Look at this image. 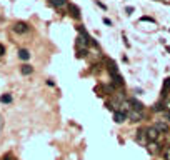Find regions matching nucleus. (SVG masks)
I'll return each mask as SVG.
<instances>
[{
    "mask_svg": "<svg viewBox=\"0 0 170 160\" xmlns=\"http://www.w3.org/2000/svg\"><path fill=\"white\" fill-rule=\"evenodd\" d=\"M107 68H108V74H110V77H112V80L117 85H120V87H122V85H123V78H122V75L118 74V70H117V67H115V64H113L112 60H107Z\"/></svg>",
    "mask_w": 170,
    "mask_h": 160,
    "instance_id": "f257e3e1",
    "label": "nucleus"
},
{
    "mask_svg": "<svg viewBox=\"0 0 170 160\" xmlns=\"http://www.w3.org/2000/svg\"><path fill=\"white\" fill-rule=\"evenodd\" d=\"M145 135H147V139H149L150 142H153V140H157V139H159L160 132H159L155 127H149V129H145Z\"/></svg>",
    "mask_w": 170,
    "mask_h": 160,
    "instance_id": "f03ea898",
    "label": "nucleus"
},
{
    "mask_svg": "<svg viewBox=\"0 0 170 160\" xmlns=\"http://www.w3.org/2000/svg\"><path fill=\"white\" fill-rule=\"evenodd\" d=\"M13 32H15V33H27L28 25L25 23V22H17V23L13 25Z\"/></svg>",
    "mask_w": 170,
    "mask_h": 160,
    "instance_id": "7ed1b4c3",
    "label": "nucleus"
},
{
    "mask_svg": "<svg viewBox=\"0 0 170 160\" xmlns=\"http://www.w3.org/2000/svg\"><path fill=\"white\" fill-rule=\"evenodd\" d=\"M127 117L130 118V122H140L142 118H143L142 112H137V110H130V112L127 113Z\"/></svg>",
    "mask_w": 170,
    "mask_h": 160,
    "instance_id": "20e7f679",
    "label": "nucleus"
},
{
    "mask_svg": "<svg viewBox=\"0 0 170 160\" xmlns=\"http://www.w3.org/2000/svg\"><path fill=\"white\" fill-rule=\"evenodd\" d=\"M149 152H150L152 155H155V153H160V145L157 143V142H149Z\"/></svg>",
    "mask_w": 170,
    "mask_h": 160,
    "instance_id": "39448f33",
    "label": "nucleus"
},
{
    "mask_svg": "<svg viewBox=\"0 0 170 160\" xmlns=\"http://www.w3.org/2000/svg\"><path fill=\"white\" fill-rule=\"evenodd\" d=\"M125 118H127V113L120 112V110H117V112L113 113V120H115L117 123H122V122H125Z\"/></svg>",
    "mask_w": 170,
    "mask_h": 160,
    "instance_id": "423d86ee",
    "label": "nucleus"
},
{
    "mask_svg": "<svg viewBox=\"0 0 170 160\" xmlns=\"http://www.w3.org/2000/svg\"><path fill=\"white\" fill-rule=\"evenodd\" d=\"M153 127H155V129H157L159 132H169V130H170V127H169V125H167L165 122H163V120H160V122H157L155 125H153Z\"/></svg>",
    "mask_w": 170,
    "mask_h": 160,
    "instance_id": "0eeeda50",
    "label": "nucleus"
},
{
    "mask_svg": "<svg viewBox=\"0 0 170 160\" xmlns=\"http://www.w3.org/2000/svg\"><path fill=\"white\" fill-rule=\"evenodd\" d=\"M130 105H133L132 110H137V112H142V110H143V105H142L137 98H130Z\"/></svg>",
    "mask_w": 170,
    "mask_h": 160,
    "instance_id": "6e6552de",
    "label": "nucleus"
},
{
    "mask_svg": "<svg viewBox=\"0 0 170 160\" xmlns=\"http://www.w3.org/2000/svg\"><path fill=\"white\" fill-rule=\"evenodd\" d=\"M68 12H70V15H72V17H75V19H80V10L77 9L74 3H70V5H68Z\"/></svg>",
    "mask_w": 170,
    "mask_h": 160,
    "instance_id": "1a4fd4ad",
    "label": "nucleus"
},
{
    "mask_svg": "<svg viewBox=\"0 0 170 160\" xmlns=\"http://www.w3.org/2000/svg\"><path fill=\"white\" fill-rule=\"evenodd\" d=\"M118 107H120V112H123V113H129L132 110V108H130V102H122Z\"/></svg>",
    "mask_w": 170,
    "mask_h": 160,
    "instance_id": "9d476101",
    "label": "nucleus"
},
{
    "mask_svg": "<svg viewBox=\"0 0 170 160\" xmlns=\"http://www.w3.org/2000/svg\"><path fill=\"white\" fill-rule=\"evenodd\" d=\"M50 3L57 7V9H60V7H65L67 5V0H50Z\"/></svg>",
    "mask_w": 170,
    "mask_h": 160,
    "instance_id": "9b49d317",
    "label": "nucleus"
},
{
    "mask_svg": "<svg viewBox=\"0 0 170 160\" xmlns=\"http://www.w3.org/2000/svg\"><path fill=\"white\" fill-rule=\"evenodd\" d=\"M20 72H22L23 75H30V74L33 72V68H32L30 65H27V64H25V65H22V68H20Z\"/></svg>",
    "mask_w": 170,
    "mask_h": 160,
    "instance_id": "f8f14e48",
    "label": "nucleus"
},
{
    "mask_svg": "<svg viewBox=\"0 0 170 160\" xmlns=\"http://www.w3.org/2000/svg\"><path fill=\"white\" fill-rule=\"evenodd\" d=\"M88 54V50H87V47H77V57L80 58V57H85Z\"/></svg>",
    "mask_w": 170,
    "mask_h": 160,
    "instance_id": "ddd939ff",
    "label": "nucleus"
},
{
    "mask_svg": "<svg viewBox=\"0 0 170 160\" xmlns=\"http://www.w3.org/2000/svg\"><path fill=\"white\" fill-rule=\"evenodd\" d=\"M19 57L22 60H28V58H30V54H28V50H23V48H22L19 52Z\"/></svg>",
    "mask_w": 170,
    "mask_h": 160,
    "instance_id": "4468645a",
    "label": "nucleus"
},
{
    "mask_svg": "<svg viewBox=\"0 0 170 160\" xmlns=\"http://www.w3.org/2000/svg\"><path fill=\"white\" fill-rule=\"evenodd\" d=\"M0 102H2V104H10V102H12V97H10L9 94L2 95V97H0Z\"/></svg>",
    "mask_w": 170,
    "mask_h": 160,
    "instance_id": "2eb2a0df",
    "label": "nucleus"
},
{
    "mask_svg": "<svg viewBox=\"0 0 170 160\" xmlns=\"http://www.w3.org/2000/svg\"><path fill=\"white\" fill-rule=\"evenodd\" d=\"M162 157L163 160H170V147H165V150L162 152Z\"/></svg>",
    "mask_w": 170,
    "mask_h": 160,
    "instance_id": "dca6fc26",
    "label": "nucleus"
},
{
    "mask_svg": "<svg viewBox=\"0 0 170 160\" xmlns=\"http://www.w3.org/2000/svg\"><path fill=\"white\" fill-rule=\"evenodd\" d=\"M153 110H155V112H162V110H163V105H162V104H155V105H153Z\"/></svg>",
    "mask_w": 170,
    "mask_h": 160,
    "instance_id": "f3484780",
    "label": "nucleus"
},
{
    "mask_svg": "<svg viewBox=\"0 0 170 160\" xmlns=\"http://www.w3.org/2000/svg\"><path fill=\"white\" fill-rule=\"evenodd\" d=\"M3 54H5V47H3V45L0 44V57L3 55Z\"/></svg>",
    "mask_w": 170,
    "mask_h": 160,
    "instance_id": "a211bd4d",
    "label": "nucleus"
},
{
    "mask_svg": "<svg viewBox=\"0 0 170 160\" xmlns=\"http://www.w3.org/2000/svg\"><path fill=\"white\" fill-rule=\"evenodd\" d=\"M0 160H13V159H12L10 155H5V157H2V159H0Z\"/></svg>",
    "mask_w": 170,
    "mask_h": 160,
    "instance_id": "6ab92c4d",
    "label": "nucleus"
},
{
    "mask_svg": "<svg viewBox=\"0 0 170 160\" xmlns=\"http://www.w3.org/2000/svg\"><path fill=\"white\" fill-rule=\"evenodd\" d=\"M165 117H167V120L170 122V110H169V112H165Z\"/></svg>",
    "mask_w": 170,
    "mask_h": 160,
    "instance_id": "aec40b11",
    "label": "nucleus"
},
{
    "mask_svg": "<svg viewBox=\"0 0 170 160\" xmlns=\"http://www.w3.org/2000/svg\"><path fill=\"white\" fill-rule=\"evenodd\" d=\"M165 107H167V108H169V110H170V98H169V100H167V104H165Z\"/></svg>",
    "mask_w": 170,
    "mask_h": 160,
    "instance_id": "412c9836",
    "label": "nucleus"
}]
</instances>
